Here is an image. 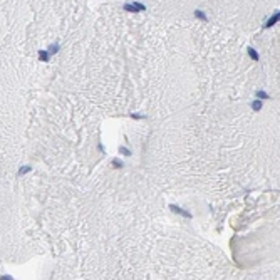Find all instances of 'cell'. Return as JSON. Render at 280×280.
<instances>
[{"label": "cell", "mask_w": 280, "mask_h": 280, "mask_svg": "<svg viewBox=\"0 0 280 280\" xmlns=\"http://www.w3.org/2000/svg\"><path fill=\"white\" fill-rule=\"evenodd\" d=\"M279 19H280V13L277 12L275 15H273V17H272L270 20L267 22V25H265V27H272V25H275V22H279Z\"/></svg>", "instance_id": "obj_1"}, {"label": "cell", "mask_w": 280, "mask_h": 280, "mask_svg": "<svg viewBox=\"0 0 280 280\" xmlns=\"http://www.w3.org/2000/svg\"><path fill=\"white\" fill-rule=\"evenodd\" d=\"M248 54H250V55H252V57H253L255 60H258V55H257V52H255L253 49H252V47H250V49H248Z\"/></svg>", "instance_id": "obj_2"}, {"label": "cell", "mask_w": 280, "mask_h": 280, "mask_svg": "<svg viewBox=\"0 0 280 280\" xmlns=\"http://www.w3.org/2000/svg\"><path fill=\"white\" fill-rule=\"evenodd\" d=\"M195 15H196V17H200V19H203V20H206V17H205V13H203V12H200V10H196V12H195Z\"/></svg>", "instance_id": "obj_3"}, {"label": "cell", "mask_w": 280, "mask_h": 280, "mask_svg": "<svg viewBox=\"0 0 280 280\" xmlns=\"http://www.w3.org/2000/svg\"><path fill=\"white\" fill-rule=\"evenodd\" d=\"M262 107V104H260V101H255V104H253V109H260Z\"/></svg>", "instance_id": "obj_4"}]
</instances>
